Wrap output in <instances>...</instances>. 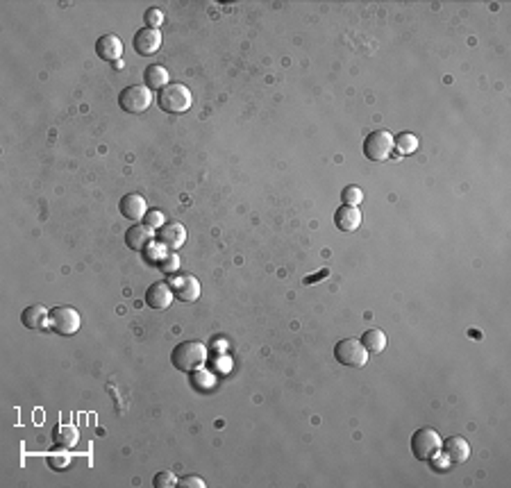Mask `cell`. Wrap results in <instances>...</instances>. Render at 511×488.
<instances>
[{"mask_svg":"<svg viewBox=\"0 0 511 488\" xmlns=\"http://www.w3.org/2000/svg\"><path fill=\"white\" fill-rule=\"evenodd\" d=\"M80 325H82L80 311L69 307V304H62V307H55L51 311V327L60 337H73V334H78Z\"/></svg>","mask_w":511,"mask_h":488,"instance_id":"8992f818","label":"cell"},{"mask_svg":"<svg viewBox=\"0 0 511 488\" xmlns=\"http://www.w3.org/2000/svg\"><path fill=\"white\" fill-rule=\"evenodd\" d=\"M341 200H343V205H352V207H357L364 200V191L359 189V187H354V184H350V187H345L343 191H341Z\"/></svg>","mask_w":511,"mask_h":488,"instance_id":"7402d4cb","label":"cell"},{"mask_svg":"<svg viewBox=\"0 0 511 488\" xmlns=\"http://www.w3.org/2000/svg\"><path fill=\"white\" fill-rule=\"evenodd\" d=\"M152 486H155V488H173V486H178V477L173 475L171 470L157 473L155 477H152Z\"/></svg>","mask_w":511,"mask_h":488,"instance_id":"603a6c76","label":"cell"},{"mask_svg":"<svg viewBox=\"0 0 511 488\" xmlns=\"http://www.w3.org/2000/svg\"><path fill=\"white\" fill-rule=\"evenodd\" d=\"M78 438H80V434H78V429H75L73 425H57L55 429H53V441H55V445H60V447H75L78 445Z\"/></svg>","mask_w":511,"mask_h":488,"instance_id":"d6986e66","label":"cell"},{"mask_svg":"<svg viewBox=\"0 0 511 488\" xmlns=\"http://www.w3.org/2000/svg\"><path fill=\"white\" fill-rule=\"evenodd\" d=\"M334 359L339 361L341 366L364 368L366 361H369V350L364 348L361 339H341L334 346Z\"/></svg>","mask_w":511,"mask_h":488,"instance_id":"277c9868","label":"cell"},{"mask_svg":"<svg viewBox=\"0 0 511 488\" xmlns=\"http://www.w3.org/2000/svg\"><path fill=\"white\" fill-rule=\"evenodd\" d=\"M143 21H146V27H155L159 30V25L164 23V12L159 7H150L146 14H143Z\"/></svg>","mask_w":511,"mask_h":488,"instance_id":"d4e9b609","label":"cell"},{"mask_svg":"<svg viewBox=\"0 0 511 488\" xmlns=\"http://www.w3.org/2000/svg\"><path fill=\"white\" fill-rule=\"evenodd\" d=\"M441 447H443V438L432 427H420L411 436V452L418 461H430L432 456H439Z\"/></svg>","mask_w":511,"mask_h":488,"instance_id":"3957f363","label":"cell"},{"mask_svg":"<svg viewBox=\"0 0 511 488\" xmlns=\"http://www.w3.org/2000/svg\"><path fill=\"white\" fill-rule=\"evenodd\" d=\"M119 104L128 114H143L152 104V91L146 84H132V87H125L121 91Z\"/></svg>","mask_w":511,"mask_h":488,"instance_id":"5b68a950","label":"cell"},{"mask_svg":"<svg viewBox=\"0 0 511 488\" xmlns=\"http://www.w3.org/2000/svg\"><path fill=\"white\" fill-rule=\"evenodd\" d=\"M334 225L341 229V232H354L361 225V212L352 205H341L334 214Z\"/></svg>","mask_w":511,"mask_h":488,"instance_id":"9a60e30c","label":"cell"},{"mask_svg":"<svg viewBox=\"0 0 511 488\" xmlns=\"http://www.w3.org/2000/svg\"><path fill=\"white\" fill-rule=\"evenodd\" d=\"M361 343H364V348L369 350V355H380V352H384V348H387V334L382 330H369L361 337Z\"/></svg>","mask_w":511,"mask_h":488,"instance_id":"ffe728a7","label":"cell"},{"mask_svg":"<svg viewBox=\"0 0 511 488\" xmlns=\"http://www.w3.org/2000/svg\"><path fill=\"white\" fill-rule=\"evenodd\" d=\"M393 150V137L387 130H375L364 141V155L371 161H384L391 157Z\"/></svg>","mask_w":511,"mask_h":488,"instance_id":"52a82bcc","label":"cell"},{"mask_svg":"<svg viewBox=\"0 0 511 488\" xmlns=\"http://www.w3.org/2000/svg\"><path fill=\"white\" fill-rule=\"evenodd\" d=\"M330 275V271H327V268H323V271H318L316 275H310V277H305V284L310 286V284H316L318 280H325V277Z\"/></svg>","mask_w":511,"mask_h":488,"instance_id":"83f0119b","label":"cell"},{"mask_svg":"<svg viewBox=\"0 0 511 488\" xmlns=\"http://www.w3.org/2000/svg\"><path fill=\"white\" fill-rule=\"evenodd\" d=\"M157 238H159V243L171 248V250H178V248H182L187 241V229L182 223H166L157 229Z\"/></svg>","mask_w":511,"mask_h":488,"instance_id":"5bb4252c","label":"cell"},{"mask_svg":"<svg viewBox=\"0 0 511 488\" xmlns=\"http://www.w3.org/2000/svg\"><path fill=\"white\" fill-rule=\"evenodd\" d=\"M132 46H134V50H137L139 55H143V57L155 55L159 50V46H161V32L155 30V27H141V30L134 34Z\"/></svg>","mask_w":511,"mask_h":488,"instance_id":"ba28073f","label":"cell"},{"mask_svg":"<svg viewBox=\"0 0 511 488\" xmlns=\"http://www.w3.org/2000/svg\"><path fill=\"white\" fill-rule=\"evenodd\" d=\"M178 486L180 488H205V480H202V477H196V475H189V477L178 480Z\"/></svg>","mask_w":511,"mask_h":488,"instance_id":"484cf974","label":"cell"},{"mask_svg":"<svg viewBox=\"0 0 511 488\" xmlns=\"http://www.w3.org/2000/svg\"><path fill=\"white\" fill-rule=\"evenodd\" d=\"M393 148H398L400 155H413L418 150V137H413L411 132H402L393 139Z\"/></svg>","mask_w":511,"mask_h":488,"instance_id":"44dd1931","label":"cell"},{"mask_svg":"<svg viewBox=\"0 0 511 488\" xmlns=\"http://www.w3.org/2000/svg\"><path fill=\"white\" fill-rule=\"evenodd\" d=\"M441 452L450 463H466L470 456V445L464 436H450L448 441H443Z\"/></svg>","mask_w":511,"mask_h":488,"instance_id":"7c38bea8","label":"cell"},{"mask_svg":"<svg viewBox=\"0 0 511 488\" xmlns=\"http://www.w3.org/2000/svg\"><path fill=\"white\" fill-rule=\"evenodd\" d=\"M143 82H146V87L150 91H161L166 84H171V78H168V71L161 64H150L143 71Z\"/></svg>","mask_w":511,"mask_h":488,"instance_id":"ac0fdd59","label":"cell"},{"mask_svg":"<svg viewBox=\"0 0 511 488\" xmlns=\"http://www.w3.org/2000/svg\"><path fill=\"white\" fill-rule=\"evenodd\" d=\"M178 264H180L178 257H175V255H171L168 259H166V257H164L161 268H164V271H166V273H173V271H178Z\"/></svg>","mask_w":511,"mask_h":488,"instance_id":"4316f807","label":"cell"},{"mask_svg":"<svg viewBox=\"0 0 511 488\" xmlns=\"http://www.w3.org/2000/svg\"><path fill=\"white\" fill-rule=\"evenodd\" d=\"M152 241V229L148 225H132L128 232H125V243L132 250H143L146 245H150Z\"/></svg>","mask_w":511,"mask_h":488,"instance_id":"e0dca14e","label":"cell"},{"mask_svg":"<svg viewBox=\"0 0 511 488\" xmlns=\"http://www.w3.org/2000/svg\"><path fill=\"white\" fill-rule=\"evenodd\" d=\"M171 286H173V293L182 302H196L200 298V282L194 275H178Z\"/></svg>","mask_w":511,"mask_h":488,"instance_id":"30bf717a","label":"cell"},{"mask_svg":"<svg viewBox=\"0 0 511 488\" xmlns=\"http://www.w3.org/2000/svg\"><path fill=\"white\" fill-rule=\"evenodd\" d=\"M121 214L128 218V221L132 223H139L141 218H146L148 214V205H146V200H143L139 194H128V196H123L121 198Z\"/></svg>","mask_w":511,"mask_h":488,"instance_id":"8fae6325","label":"cell"},{"mask_svg":"<svg viewBox=\"0 0 511 488\" xmlns=\"http://www.w3.org/2000/svg\"><path fill=\"white\" fill-rule=\"evenodd\" d=\"M159 107L166 114H185L194 104V95H191L189 87L182 82H171L159 91Z\"/></svg>","mask_w":511,"mask_h":488,"instance_id":"7a4b0ae2","label":"cell"},{"mask_svg":"<svg viewBox=\"0 0 511 488\" xmlns=\"http://www.w3.org/2000/svg\"><path fill=\"white\" fill-rule=\"evenodd\" d=\"M171 361L180 372H194L207 361V346L200 341H182L171 352Z\"/></svg>","mask_w":511,"mask_h":488,"instance_id":"6da1fadb","label":"cell"},{"mask_svg":"<svg viewBox=\"0 0 511 488\" xmlns=\"http://www.w3.org/2000/svg\"><path fill=\"white\" fill-rule=\"evenodd\" d=\"M173 298H175V293H173V286L168 282H155L146 291V302L152 309H168Z\"/></svg>","mask_w":511,"mask_h":488,"instance_id":"9c48e42d","label":"cell"},{"mask_svg":"<svg viewBox=\"0 0 511 488\" xmlns=\"http://www.w3.org/2000/svg\"><path fill=\"white\" fill-rule=\"evenodd\" d=\"M143 221H146L143 225H148L150 229H159V227L166 225V216H164L159 209H148V214H146Z\"/></svg>","mask_w":511,"mask_h":488,"instance_id":"cb8c5ba5","label":"cell"},{"mask_svg":"<svg viewBox=\"0 0 511 488\" xmlns=\"http://www.w3.org/2000/svg\"><path fill=\"white\" fill-rule=\"evenodd\" d=\"M95 53L105 62H119L123 55V41L117 34H102L95 41Z\"/></svg>","mask_w":511,"mask_h":488,"instance_id":"4fadbf2b","label":"cell"},{"mask_svg":"<svg viewBox=\"0 0 511 488\" xmlns=\"http://www.w3.org/2000/svg\"><path fill=\"white\" fill-rule=\"evenodd\" d=\"M21 323L27 330H46L48 325H51V311H48L44 304H32V307L23 309Z\"/></svg>","mask_w":511,"mask_h":488,"instance_id":"2e32d148","label":"cell"}]
</instances>
